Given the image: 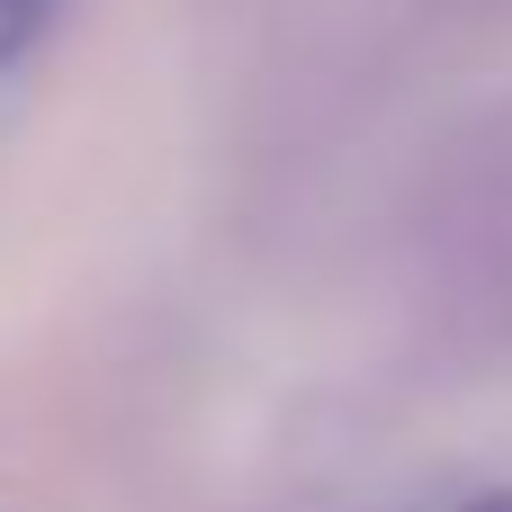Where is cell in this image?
Wrapping results in <instances>:
<instances>
[{
    "mask_svg": "<svg viewBox=\"0 0 512 512\" xmlns=\"http://www.w3.org/2000/svg\"><path fill=\"white\" fill-rule=\"evenodd\" d=\"M450 512H512V486H486V495H459Z\"/></svg>",
    "mask_w": 512,
    "mask_h": 512,
    "instance_id": "cell-3",
    "label": "cell"
},
{
    "mask_svg": "<svg viewBox=\"0 0 512 512\" xmlns=\"http://www.w3.org/2000/svg\"><path fill=\"white\" fill-rule=\"evenodd\" d=\"M54 9H63V0H0V72H9V63L54 27Z\"/></svg>",
    "mask_w": 512,
    "mask_h": 512,
    "instance_id": "cell-2",
    "label": "cell"
},
{
    "mask_svg": "<svg viewBox=\"0 0 512 512\" xmlns=\"http://www.w3.org/2000/svg\"><path fill=\"white\" fill-rule=\"evenodd\" d=\"M423 252L441 297H459L486 333H512V108L468 126L423 189Z\"/></svg>",
    "mask_w": 512,
    "mask_h": 512,
    "instance_id": "cell-1",
    "label": "cell"
}]
</instances>
